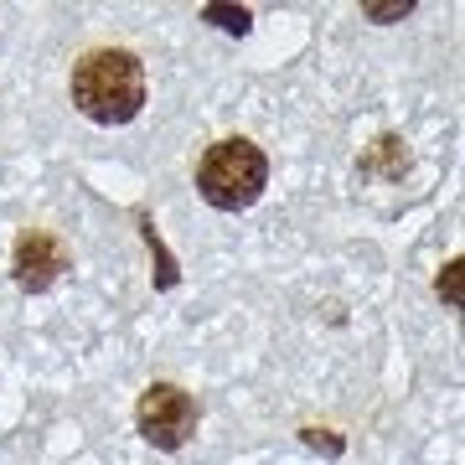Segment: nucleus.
<instances>
[{
	"mask_svg": "<svg viewBox=\"0 0 465 465\" xmlns=\"http://www.w3.org/2000/svg\"><path fill=\"white\" fill-rule=\"evenodd\" d=\"M67 99L104 130L130 124L145 109V63L130 47H88L67 73Z\"/></svg>",
	"mask_w": 465,
	"mask_h": 465,
	"instance_id": "1",
	"label": "nucleus"
},
{
	"mask_svg": "<svg viewBox=\"0 0 465 465\" xmlns=\"http://www.w3.org/2000/svg\"><path fill=\"white\" fill-rule=\"evenodd\" d=\"M269 186V161L264 150L243 140V134H228V140H213L207 155L197 161V192L213 202L217 213H243L264 197Z\"/></svg>",
	"mask_w": 465,
	"mask_h": 465,
	"instance_id": "2",
	"label": "nucleus"
},
{
	"mask_svg": "<svg viewBox=\"0 0 465 465\" xmlns=\"http://www.w3.org/2000/svg\"><path fill=\"white\" fill-rule=\"evenodd\" d=\"M134 424H140V434H145L155 450H182L186 440L197 434L202 409L186 388H176V382H150L145 393H140V403H134Z\"/></svg>",
	"mask_w": 465,
	"mask_h": 465,
	"instance_id": "3",
	"label": "nucleus"
},
{
	"mask_svg": "<svg viewBox=\"0 0 465 465\" xmlns=\"http://www.w3.org/2000/svg\"><path fill=\"white\" fill-rule=\"evenodd\" d=\"M67 264H73V259H67V243L52 228H26L16 238V249H11V274H16V284L26 295L52 290V284L63 280Z\"/></svg>",
	"mask_w": 465,
	"mask_h": 465,
	"instance_id": "4",
	"label": "nucleus"
},
{
	"mask_svg": "<svg viewBox=\"0 0 465 465\" xmlns=\"http://www.w3.org/2000/svg\"><path fill=\"white\" fill-rule=\"evenodd\" d=\"M207 16H213L223 32H238V36L249 32V21H253L249 11H228V5H207Z\"/></svg>",
	"mask_w": 465,
	"mask_h": 465,
	"instance_id": "5",
	"label": "nucleus"
},
{
	"mask_svg": "<svg viewBox=\"0 0 465 465\" xmlns=\"http://www.w3.org/2000/svg\"><path fill=\"white\" fill-rule=\"evenodd\" d=\"M440 295H445L450 305H460V264H445V274H440Z\"/></svg>",
	"mask_w": 465,
	"mask_h": 465,
	"instance_id": "6",
	"label": "nucleus"
},
{
	"mask_svg": "<svg viewBox=\"0 0 465 465\" xmlns=\"http://www.w3.org/2000/svg\"><path fill=\"white\" fill-rule=\"evenodd\" d=\"M414 5L403 0V5H362V16H372V21H399V16H409Z\"/></svg>",
	"mask_w": 465,
	"mask_h": 465,
	"instance_id": "7",
	"label": "nucleus"
}]
</instances>
